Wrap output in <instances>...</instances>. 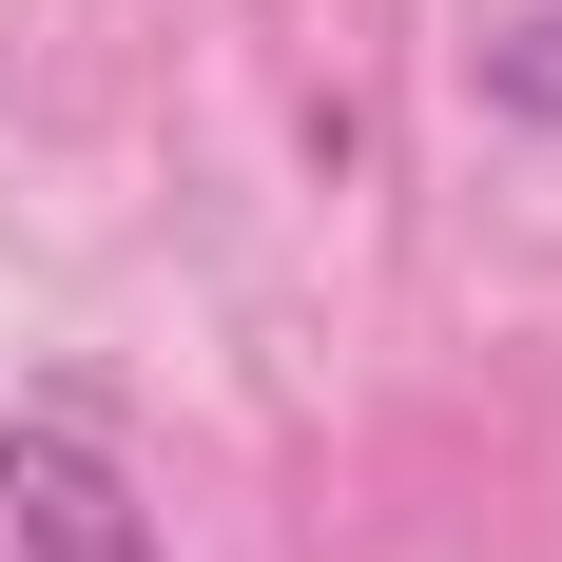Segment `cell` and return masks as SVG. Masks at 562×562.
<instances>
[{"mask_svg":"<svg viewBox=\"0 0 562 562\" xmlns=\"http://www.w3.org/2000/svg\"><path fill=\"white\" fill-rule=\"evenodd\" d=\"M0 543L20 562H175L156 505H136V465H116L78 407H20V427H0Z\"/></svg>","mask_w":562,"mask_h":562,"instance_id":"6da1fadb","label":"cell"},{"mask_svg":"<svg viewBox=\"0 0 562 562\" xmlns=\"http://www.w3.org/2000/svg\"><path fill=\"white\" fill-rule=\"evenodd\" d=\"M465 98L505 116V136H562V0H505V20L465 40Z\"/></svg>","mask_w":562,"mask_h":562,"instance_id":"7a4b0ae2","label":"cell"}]
</instances>
